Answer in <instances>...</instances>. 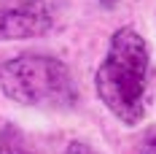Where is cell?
<instances>
[{
	"label": "cell",
	"instance_id": "1",
	"mask_svg": "<svg viewBox=\"0 0 156 154\" xmlns=\"http://www.w3.org/2000/svg\"><path fill=\"white\" fill-rule=\"evenodd\" d=\"M97 95L110 114L124 124H137L145 116L148 89V46L132 27L113 32L105 60L97 68Z\"/></svg>",
	"mask_w": 156,
	"mask_h": 154
},
{
	"label": "cell",
	"instance_id": "4",
	"mask_svg": "<svg viewBox=\"0 0 156 154\" xmlns=\"http://www.w3.org/2000/svg\"><path fill=\"white\" fill-rule=\"evenodd\" d=\"M0 154H32L30 146H27V141L24 135L16 130V127H3V133H0Z\"/></svg>",
	"mask_w": 156,
	"mask_h": 154
},
{
	"label": "cell",
	"instance_id": "3",
	"mask_svg": "<svg viewBox=\"0 0 156 154\" xmlns=\"http://www.w3.org/2000/svg\"><path fill=\"white\" fill-rule=\"evenodd\" d=\"M51 30V14L43 3H22L0 11V41L35 38Z\"/></svg>",
	"mask_w": 156,
	"mask_h": 154
},
{
	"label": "cell",
	"instance_id": "2",
	"mask_svg": "<svg viewBox=\"0 0 156 154\" xmlns=\"http://www.w3.org/2000/svg\"><path fill=\"white\" fill-rule=\"evenodd\" d=\"M0 92L32 108H70L78 97L70 68L46 54H22L0 62Z\"/></svg>",
	"mask_w": 156,
	"mask_h": 154
},
{
	"label": "cell",
	"instance_id": "5",
	"mask_svg": "<svg viewBox=\"0 0 156 154\" xmlns=\"http://www.w3.org/2000/svg\"><path fill=\"white\" fill-rule=\"evenodd\" d=\"M137 154H156V130H151L140 143V152Z\"/></svg>",
	"mask_w": 156,
	"mask_h": 154
},
{
	"label": "cell",
	"instance_id": "6",
	"mask_svg": "<svg viewBox=\"0 0 156 154\" xmlns=\"http://www.w3.org/2000/svg\"><path fill=\"white\" fill-rule=\"evenodd\" d=\"M65 154H100V152L92 149L89 143H70V146L65 149Z\"/></svg>",
	"mask_w": 156,
	"mask_h": 154
}]
</instances>
